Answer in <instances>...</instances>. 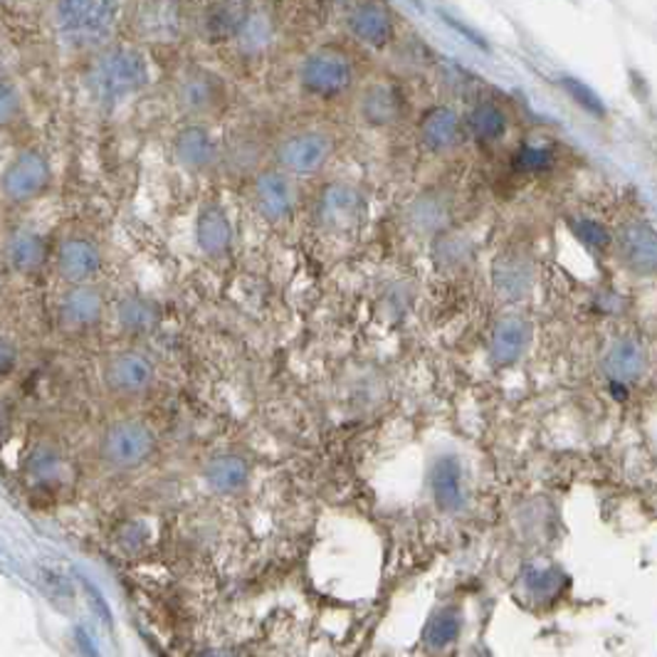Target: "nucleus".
I'll list each match as a JSON object with an SVG mask.
<instances>
[{"label":"nucleus","mask_w":657,"mask_h":657,"mask_svg":"<svg viewBox=\"0 0 657 657\" xmlns=\"http://www.w3.org/2000/svg\"><path fill=\"white\" fill-rule=\"evenodd\" d=\"M149 65L134 48H107L87 67V87L97 102L116 104L146 87Z\"/></svg>","instance_id":"obj_1"},{"label":"nucleus","mask_w":657,"mask_h":657,"mask_svg":"<svg viewBox=\"0 0 657 657\" xmlns=\"http://www.w3.org/2000/svg\"><path fill=\"white\" fill-rule=\"evenodd\" d=\"M54 27L70 42H99L112 35L119 8L99 0H72L54 5Z\"/></svg>","instance_id":"obj_2"},{"label":"nucleus","mask_w":657,"mask_h":657,"mask_svg":"<svg viewBox=\"0 0 657 657\" xmlns=\"http://www.w3.org/2000/svg\"><path fill=\"white\" fill-rule=\"evenodd\" d=\"M351 82L354 67L349 58L334 48H317L299 65V85L314 97H339L351 87Z\"/></svg>","instance_id":"obj_3"},{"label":"nucleus","mask_w":657,"mask_h":657,"mask_svg":"<svg viewBox=\"0 0 657 657\" xmlns=\"http://www.w3.org/2000/svg\"><path fill=\"white\" fill-rule=\"evenodd\" d=\"M157 450V435L141 421H116L104 431L99 453L112 468H139Z\"/></svg>","instance_id":"obj_4"},{"label":"nucleus","mask_w":657,"mask_h":657,"mask_svg":"<svg viewBox=\"0 0 657 657\" xmlns=\"http://www.w3.org/2000/svg\"><path fill=\"white\" fill-rule=\"evenodd\" d=\"M332 149V136H326L324 132H295L287 134L275 146V163L280 171L289 173V176H312V173H319L326 166Z\"/></svg>","instance_id":"obj_5"},{"label":"nucleus","mask_w":657,"mask_h":657,"mask_svg":"<svg viewBox=\"0 0 657 657\" xmlns=\"http://www.w3.org/2000/svg\"><path fill=\"white\" fill-rule=\"evenodd\" d=\"M299 203V188L295 184V176L270 169L262 171L252 181V206L264 221L277 225L285 223L287 218L295 213Z\"/></svg>","instance_id":"obj_6"},{"label":"nucleus","mask_w":657,"mask_h":657,"mask_svg":"<svg viewBox=\"0 0 657 657\" xmlns=\"http://www.w3.org/2000/svg\"><path fill=\"white\" fill-rule=\"evenodd\" d=\"M50 161L38 149H25L8 163L3 173V196L11 203L35 200L50 186Z\"/></svg>","instance_id":"obj_7"},{"label":"nucleus","mask_w":657,"mask_h":657,"mask_svg":"<svg viewBox=\"0 0 657 657\" xmlns=\"http://www.w3.org/2000/svg\"><path fill=\"white\" fill-rule=\"evenodd\" d=\"M363 213H367V200L349 181H334L319 196L317 218L332 233L356 231L363 221Z\"/></svg>","instance_id":"obj_8"},{"label":"nucleus","mask_w":657,"mask_h":657,"mask_svg":"<svg viewBox=\"0 0 657 657\" xmlns=\"http://www.w3.org/2000/svg\"><path fill=\"white\" fill-rule=\"evenodd\" d=\"M176 102L181 112L194 119L213 116L225 104L223 79L203 67L188 70L176 87Z\"/></svg>","instance_id":"obj_9"},{"label":"nucleus","mask_w":657,"mask_h":657,"mask_svg":"<svg viewBox=\"0 0 657 657\" xmlns=\"http://www.w3.org/2000/svg\"><path fill=\"white\" fill-rule=\"evenodd\" d=\"M153 363L141 351H119L104 363V386L116 396H139L151 388Z\"/></svg>","instance_id":"obj_10"},{"label":"nucleus","mask_w":657,"mask_h":657,"mask_svg":"<svg viewBox=\"0 0 657 657\" xmlns=\"http://www.w3.org/2000/svg\"><path fill=\"white\" fill-rule=\"evenodd\" d=\"M58 275L67 282L70 287L89 285L99 268H102V252L87 237H67L58 248Z\"/></svg>","instance_id":"obj_11"},{"label":"nucleus","mask_w":657,"mask_h":657,"mask_svg":"<svg viewBox=\"0 0 657 657\" xmlns=\"http://www.w3.org/2000/svg\"><path fill=\"white\" fill-rule=\"evenodd\" d=\"M173 157L188 171H208L221 159V146L203 124H188L173 136Z\"/></svg>","instance_id":"obj_12"},{"label":"nucleus","mask_w":657,"mask_h":657,"mask_svg":"<svg viewBox=\"0 0 657 657\" xmlns=\"http://www.w3.org/2000/svg\"><path fill=\"white\" fill-rule=\"evenodd\" d=\"M618 255L635 275L657 272V233L645 223H628L618 233Z\"/></svg>","instance_id":"obj_13"},{"label":"nucleus","mask_w":657,"mask_h":657,"mask_svg":"<svg viewBox=\"0 0 657 657\" xmlns=\"http://www.w3.org/2000/svg\"><path fill=\"white\" fill-rule=\"evenodd\" d=\"M344 23L356 40L369 45V48H386L394 40V17L386 5L379 3H359L346 8Z\"/></svg>","instance_id":"obj_14"},{"label":"nucleus","mask_w":657,"mask_h":657,"mask_svg":"<svg viewBox=\"0 0 657 657\" xmlns=\"http://www.w3.org/2000/svg\"><path fill=\"white\" fill-rule=\"evenodd\" d=\"M194 237L198 250L206 258L221 260L233 248V223L227 218L225 208L218 203H208L198 211L194 223Z\"/></svg>","instance_id":"obj_15"},{"label":"nucleus","mask_w":657,"mask_h":657,"mask_svg":"<svg viewBox=\"0 0 657 657\" xmlns=\"http://www.w3.org/2000/svg\"><path fill=\"white\" fill-rule=\"evenodd\" d=\"M532 344V324L519 314H507L492 328L489 336V359L497 367H512L526 354Z\"/></svg>","instance_id":"obj_16"},{"label":"nucleus","mask_w":657,"mask_h":657,"mask_svg":"<svg viewBox=\"0 0 657 657\" xmlns=\"http://www.w3.org/2000/svg\"><path fill=\"white\" fill-rule=\"evenodd\" d=\"M359 114L373 129H388L404 116V97L391 82H373L359 99Z\"/></svg>","instance_id":"obj_17"},{"label":"nucleus","mask_w":657,"mask_h":657,"mask_svg":"<svg viewBox=\"0 0 657 657\" xmlns=\"http://www.w3.org/2000/svg\"><path fill=\"white\" fill-rule=\"evenodd\" d=\"M462 129H464V119H460V114L455 112L453 107L437 104L423 114L418 134H421V141L427 151L443 153L460 144Z\"/></svg>","instance_id":"obj_18"},{"label":"nucleus","mask_w":657,"mask_h":657,"mask_svg":"<svg viewBox=\"0 0 657 657\" xmlns=\"http://www.w3.org/2000/svg\"><path fill=\"white\" fill-rule=\"evenodd\" d=\"M450 200L431 190V194H421L410 200L406 208V225L413 235L441 237L450 225Z\"/></svg>","instance_id":"obj_19"},{"label":"nucleus","mask_w":657,"mask_h":657,"mask_svg":"<svg viewBox=\"0 0 657 657\" xmlns=\"http://www.w3.org/2000/svg\"><path fill=\"white\" fill-rule=\"evenodd\" d=\"M104 312L102 292L92 285H77L62 292L58 302L60 322L70 328L95 326Z\"/></svg>","instance_id":"obj_20"},{"label":"nucleus","mask_w":657,"mask_h":657,"mask_svg":"<svg viewBox=\"0 0 657 657\" xmlns=\"http://www.w3.org/2000/svg\"><path fill=\"white\" fill-rule=\"evenodd\" d=\"M431 492L435 505L443 512H460L464 507V482L462 464L455 455H443L433 462L431 470Z\"/></svg>","instance_id":"obj_21"},{"label":"nucleus","mask_w":657,"mask_h":657,"mask_svg":"<svg viewBox=\"0 0 657 657\" xmlns=\"http://www.w3.org/2000/svg\"><path fill=\"white\" fill-rule=\"evenodd\" d=\"M45 258H48V243L45 237L35 231H13L5 240V262L11 264L21 275H30V272L40 270Z\"/></svg>","instance_id":"obj_22"},{"label":"nucleus","mask_w":657,"mask_h":657,"mask_svg":"<svg viewBox=\"0 0 657 657\" xmlns=\"http://www.w3.org/2000/svg\"><path fill=\"white\" fill-rule=\"evenodd\" d=\"M495 287L507 299H524L534 287V264L524 255H501L495 264Z\"/></svg>","instance_id":"obj_23"},{"label":"nucleus","mask_w":657,"mask_h":657,"mask_svg":"<svg viewBox=\"0 0 657 657\" xmlns=\"http://www.w3.org/2000/svg\"><path fill=\"white\" fill-rule=\"evenodd\" d=\"M604 369L610 381H618V383H631L643 379V373L647 369V356L643 344L635 339H628V336L625 339H618L606 354Z\"/></svg>","instance_id":"obj_24"},{"label":"nucleus","mask_w":657,"mask_h":657,"mask_svg":"<svg viewBox=\"0 0 657 657\" xmlns=\"http://www.w3.org/2000/svg\"><path fill=\"white\" fill-rule=\"evenodd\" d=\"M206 485L218 495H235L240 492L250 480V468L240 455H215V458L206 464L203 470Z\"/></svg>","instance_id":"obj_25"},{"label":"nucleus","mask_w":657,"mask_h":657,"mask_svg":"<svg viewBox=\"0 0 657 657\" xmlns=\"http://www.w3.org/2000/svg\"><path fill=\"white\" fill-rule=\"evenodd\" d=\"M250 13V5L243 3H221L206 8L203 13V33L213 42H235L237 33L245 23V17Z\"/></svg>","instance_id":"obj_26"},{"label":"nucleus","mask_w":657,"mask_h":657,"mask_svg":"<svg viewBox=\"0 0 657 657\" xmlns=\"http://www.w3.org/2000/svg\"><path fill=\"white\" fill-rule=\"evenodd\" d=\"M114 319H116V324L124 328V332L144 334V332H151V328L159 324L161 307H159V302H153V299H149V297L129 295L116 305Z\"/></svg>","instance_id":"obj_27"},{"label":"nucleus","mask_w":657,"mask_h":657,"mask_svg":"<svg viewBox=\"0 0 657 657\" xmlns=\"http://www.w3.org/2000/svg\"><path fill=\"white\" fill-rule=\"evenodd\" d=\"M464 129L482 144L499 141L507 132V114L495 102H478L464 116Z\"/></svg>","instance_id":"obj_28"},{"label":"nucleus","mask_w":657,"mask_h":657,"mask_svg":"<svg viewBox=\"0 0 657 657\" xmlns=\"http://www.w3.org/2000/svg\"><path fill=\"white\" fill-rule=\"evenodd\" d=\"M272 33H275L272 15L264 11V8L250 5V13H248V17H245L240 33H237V38H235V48L243 54H258L270 45Z\"/></svg>","instance_id":"obj_29"},{"label":"nucleus","mask_w":657,"mask_h":657,"mask_svg":"<svg viewBox=\"0 0 657 657\" xmlns=\"http://www.w3.org/2000/svg\"><path fill=\"white\" fill-rule=\"evenodd\" d=\"M144 35L153 40H171L178 33V8L173 5H144L139 8V21Z\"/></svg>","instance_id":"obj_30"},{"label":"nucleus","mask_w":657,"mask_h":657,"mask_svg":"<svg viewBox=\"0 0 657 657\" xmlns=\"http://www.w3.org/2000/svg\"><path fill=\"white\" fill-rule=\"evenodd\" d=\"M470 258V243L468 237L462 235H450L445 233L441 237H435V245H433V260L441 264V268L445 270H453V268H460V264L468 262Z\"/></svg>","instance_id":"obj_31"},{"label":"nucleus","mask_w":657,"mask_h":657,"mask_svg":"<svg viewBox=\"0 0 657 657\" xmlns=\"http://www.w3.org/2000/svg\"><path fill=\"white\" fill-rule=\"evenodd\" d=\"M460 633V616L455 613V610H443L441 616H437L431 625H427L425 633V643L435 647V650H443V647L450 645L455 637Z\"/></svg>","instance_id":"obj_32"},{"label":"nucleus","mask_w":657,"mask_h":657,"mask_svg":"<svg viewBox=\"0 0 657 657\" xmlns=\"http://www.w3.org/2000/svg\"><path fill=\"white\" fill-rule=\"evenodd\" d=\"M561 85L566 92H569V97L577 102L579 107L586 109L588 114L593 116H606V104L604 99H600L593 89L586 85V82H581L577 77H561Z\"/></svg>","instance_id":"obj_33"},{"label":"nucleus","mask_w":657,"mask_h":657,"mask_svg":"<svg viewBox=\"0 0 657 657\" xmlns=\"http://www.w3.org/2000/svg\"><path fill=\"white\" fill-rule=\"evenodd\" d=\"M554 166V151L546 146H522L515 153V169L524 173H542Z\"/></svg>","instance_id":"obj_34"},{"label":"nucleus","mask_w":657,"mask_h":657,"mask_svg":"<svg viewBox=\"0 0 657 657\" xmlns=\"http://www.w3.org/2000/svg\"><path fill=\"white\" fill-rule=\"evenodd\" d=\"M571 231L577 233L579 240H583L596 250H606L608 245L613 243V237H610V233L606 231V227L600 223H596V221H591V218H573Z\"/></svg>","instance_id":"obj_35"},{"label":"nucleus","mask_w":657,"mask_h":657,"mask_svg":"<svg viewBox=\"0 0 657 657\" xmlns=\"http://www.w3.org/2000/svg\"><path fill=\"white\" fill-rule=\"evenodd\" d=\"M60 470H62L60 453L50 450V447H40V450H35L30 462H27V472H30L35 480L58 478Z\"/></svg>","instance_id":"obj_36"},{"label":"nucleus","mask_w":657,"mask_h":657,"mask_svg":"<svg viewBox=\"0 0 657 657\" xmlns=\"http://www.w3.org/2000/svg\"><path fill=\"white\" fill-rule=\"evenodd\" d=\"M21 112H23L21 89H17L13 82L5 77L3 85H0V116H3L5 124H11Z\"/></svg>","instance_id":"obj_37"},{"label":"nucleus","mask_w":657,"mask_h":657,"mask_svg":"<svg viewBox=\"0 0 657 657\" xmlns=\"http://www.w3.org/2000/svg\"><path fill=\"white\" fill-rule=\"evenodd\" d=\"M15 356H17V351H15L13 342L3 339V346H0V373H3V376H8V373L13 371Z\"/></svg>","instance_id":"obj_38"},{"label":"nucleus","mask_w":657,"mask_h":657,"mask_svg":"<svg viewBox=\"0 0 657 657\" xmlns=\"http://www.w3.org/2000/svg\"><path fill=\"white\" fill-rule=\"evenodd\" d=\"M610 394H613L616 400H625L628 398V391H625V383H618V381H610Z\"/></svg>","instance_id":"obj_39"}]
</instances>
